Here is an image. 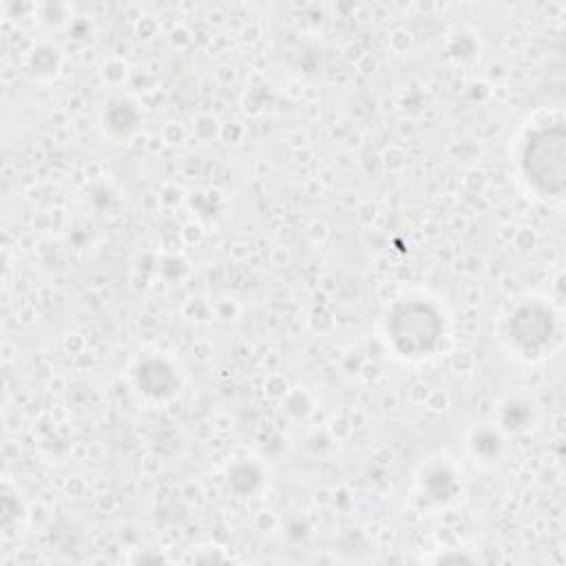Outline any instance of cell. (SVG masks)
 I'll list each match as a JSON object with an SVG mask.
<instances>
[{
  "label": "cell",
  "mask_w": 566,
  "mask_h": 566,
  "mask_svg": "<svg viewBox=\"0 0 566 566\" xmlns=\"http://www.w3.org/2000/svg\"><path fill=\"white\" fill-rule=\"evenodd\" d=\"M526 168L531 179L544 190L557 192L564 184V142L562 133H542L533 146H528Z\"/></svg>",
  "instance_id": "1"
}]
</instances>
